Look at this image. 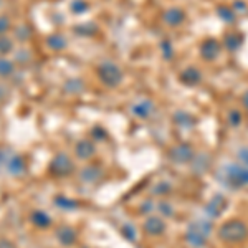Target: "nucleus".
I'll use <instances>...</instances> for the list:
<instances>
[{"label": "nucleus", "instance_id": "obj_14", "mask_svg": "<svg viewBox=\"0 0 248 248\" xmlns=\"http://www.w3.org/2000/svg\"><path fill=\"white\" fill-rule=\"evenodd\" d=\"M151 111V103L149 101H142L138 106H134V114L138 116H147Z\"/></svg>", "mask_w": 248, "mask_h": 248}, {"label": "nucleus", "instance_id": "obj_18", "mask_svg": "<svg viewBox=\"0 0 248 248\" xmlns=\"http://www.w3.org/2000/svg\"><path fill=\"white\" fill-rule=\"evenodd\" d=\"M5 162V155H3V153L0 151V167H2V164Z\"/></svg>", "mask_w": 248, "mask_h": 248}, {"label": "nucleus", "instance_id": "obj_5", "mask_svg": "<svg viewBox=\"0 0 248 248\" xmlns=\"http://www.w3.org/2000/svg\"><path fill=\"white\" fill-rule=\"evenodd\" d=\"M31 222H33L37 227H40V229H45V227H48L51 223V220L45 212H33V215H31Z\"/></svg>", "mask_w": 248, "mask_h": 248}, {"label": "nucleus", "instance_id": "obj_15", "mask_svg": "<svg viewBox=\"0 0 248 248\" xmlns=\"http://www.w3.org/2000/svg\"><path fill=\"white\" fill-rule=\"evenodd\" d=\"M71 10L75 12V14H81V12H86L88 10V3L83 2V0H75L73 3H71Z\"/></svg>", "mask_w": 248, "mask_h": 248}, {"label": "nucleus", "instance_id": "obj_9", "mask_svg": "<svg viewBox=\"0 0 248 248\" xmlns=\"http://www.w3.org/2000/svg\"><path fill=\"white\" fill-rule=\"evenodd\" d=\"M77 154L79 155L81 159H86L93 154V146L90 144V141H81L77 146Z\"/></svg>", "mask_w": 248, "mask_h": 248}, {"label": "nucleus", "instance_id": "obj_1", "mask_svg": "<svg viewBox=\"0 0 248 248\" xmlns=\"http://www.w3.org/2000/svg\"><path fill=\"white\" fill-rule=\"evenodd\" d=\"M98 77L106 86H118L123 79V71L113 63H105L98 68Z\"/></svg>", "mask_w": 248, "mask_h": 248}, {"label": "nucleus", "instance_id": "obj_17", "mask_svg": "<svg viewBox=\"0 0 248 248\" xmlns=\"http://www.w3.org/2000/svg\"><path fill=\"white\" fill-rule=\"evenodd\" d=\"M218 14H220V15H223L227 22H232V20H233V12L229 10V9H225V7H223V9H220V10H218Z\"/></svg>", "mask_w": 248, "mask_h": 248}, {"label": "nucleus", "instance_id": "obj_8", "mask_svg": "<svg viewBox=\"0 0 248 248\" xmlns=\"http://www.w3.org/2000/svg\"><path fill=\"white\" fill-rule=\"evenodd\" d=\"M218 45H217V42H214V40H210V42H207L205 45L202 46V55L203 57H207V58H214L215 55L218 53Z\"/></svg>", "mask_w": 248, "mask_h": 248}, {"label": "nucleus", "instance_id": "obj_4", "mask_svg": "<svg viewBox=\"0 0 248 248\" xmlns=\"http://www.w3.org/2000/svg\"><path fill=\"white\" fill-rule=\"evenodd\" d=\"M46 45L50 46L51 50L60 51V50H63V48L66 46V40L63 38V35L53 33V35H50V37L46 38Z\"/></svg>", "mask_w": 248, "mask_h": 248}, {"label": "nucleus", "instance_id": "obj_11", "mask_svg": "<svg viewBox=\"0 0 248 248\" xmlns=\"http://www.w3.org/2000/svg\"><path fill=\"white\" fill-rule=\"evenodd\" d=\"M14 73V63L7 58H0V77H10Z\"/></svg>", "mask_w": 248, "mask_h": 248}, {"label": "nucleus", "instance_id": "obj_7", "mask_svg": "<svg viewBox=\"0 0 248 248\" xmlns=\"http://www.w3.org/2000/svg\"><path fill=\"white\" fill-rule=\"evenodd\" d=\"M181 79L184 83H187V85H195V83L199 81V79H201V75H199V71L197 70H186L184 71V73L181 75Z\"/></svg>", "mask_w": 248, "mask_h": 248}, {"label": "nucleus", "instance_id": "obj_10", "mask_svg": "<svg viewBox=\"0 0 248 248\" xmlns=\"http://www.w3.org/2000/svg\"><path fill=\"white\" fill-rule=\"evenodd\" d=\"M57 235H58V240L63 243V245H71L75 240V232L70 229H60Z\"/></svg>", "mask_w": 248, "mask_h": 248}, {"label": "nucleus", "instance_id": "obj_2", "mask_svg": "<svg viewBox=\"0 0 248 248\" xmlns=\"http://www.w3.org/2000/svg\"><path fill=\"white\" fill-rule=\"evenodd\" d=\"M50 170L53 172V174H58V175H65L68 174V172L71 170V162H70V159L66 157L65 154H60L57 155V157L51 161L50 164Z\"/></svg>", "mask_w": 248, "mask_h": 248}, {"label": "nucleus", "instance_id": "obj_6", "mask_svg": "<svg viewBox=\"0 0 248 248\" xmlns=\"http://www.w3.org/2000/svg\"><path fill=\"white\" fill-rule=\"evenodd\" d=\"M164 17H166V22L169 23V25H179V23H182V20H184V14L177 9H172L167 12Z\"/></svg>", "mask_w": 248, "mask_h": 248}, {"label": "nucleus", "instance_id": "obj_12", "mask_svg": "<svg viewBox=\"0 0 248 248\" xmlns=\"http://www.w3.org/2000/svg\"><path fill=\"white\" fill-rule=\"evenodd\" d=\"M12 50H14L12 40L9 37H5V35H2L0 37V55H9Z\"/></svg>", "mask_w": 248, "mask_h": 248}, {"label": "nucleus", "instance_id": "obj_13", "mask_svg": "<svg viewBox=\"0 0 248 248\" xmlns=\"http://www.w3.org/2000/svg\"><path fill=\"white\" fill-rule=\"evenodd\" d=\"M15 37H17L20 42H27V40L31 37V31L27 25H20L15 29Z\"/></svg>", "mask_w": 248, "mask_h": 248}, {"label": "nucleus", "instance_id": "obj_3", "mask_svg": "<svg viewBox=\"0 0 248 248\" xmlns=\"http://www.w3.org/2000/svg\"><path fill=\"white\" fill-rule=\"evenodd\" d=\"M7 170L12 175H20L25 170V162H23V159L20 155H12L9 161H7Z\"/></svg>", "mask_w": 248, "mask_h": 248}, {"label": "nucleus", "instance_id": "obj_16", "mask_svg": "<svg viewBox=\"0 0 248 248\" xmlns=\"http://www.w3.org/2000/svg\"><path fill=\"white\" fill-rule=\"evenodd\" d=\"M10 29V20L7 17H0V37Z\"/></svg>", "mask_w": 248, "mask_h": 248}]
</instances>
